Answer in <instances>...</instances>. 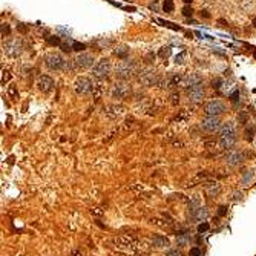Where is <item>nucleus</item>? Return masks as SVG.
I'll list each match as a JSON object with an SVG mask.
<instances>
[{"label": "nucleus", "instance_id": "obj_45", "mask_svg": "<svg viewBox=\"0 0 256 256\" xmlns=\"http://www.w3.org/2000/svg\"><path fill=\"white\" fill-rule=\"evenodd\" d=\"M92 212H94V213H97V215H101V213H103V210H98V209H94Z\"/></svg>", "mask_w": 256, "mask_h": 256}, {"label": "nucleus", "instance_id": "obj_24", "mask_svg": "<svg viewBox=\"0 0 256 256\" xmlns=\"http://www.w3.org/2000/svg\"><path fill=\"white\" fill-rule=\"evenodd\" d=\"M170 54H172V48H170V46H164V48H161V49H160V52H158V55H160L161 58H167Z\"/></svg>", "mask_w": 256, "mask_h": 256}, {"label": "nucleus", "instance_id": "obj_6", "mask_svg": "<svg viewBox=\"0 0 256 256\" xmlns=\"http://www.w3.org/2000/svg\"><path fill=\"white\" fill-rule=\"evenodd\" d=\"M204 112L206 115H213V117H219L221 114L225 112V104L221 100H210L206 103L204 106Z\"/></svg>", "mask_w": 256, "mask_h": 256}, {"label": "nucleus", "instance_id": "obj_5", "mask_svg": "<svg viewBox=\"0 0 256 256\" xmlns=\"http://www.w3.org/2000/svg\"><path fill=\"white\" fill-rule=\"evenodd\" d=\"M109 74H111V61H109L107 58H101V60L97 61V63L94 65V68H92V75H94L95 78L103 80V78H107Z\"/></svg>", "mask_w": 256, "mask_h": 256}, {"label": "nucleus", "instance_id": "obj_19", "mask_svg": "<svg viewBox=\"0 0 256 256\" xmlns=\"http://www.w3.org/2000/svg\"><path fill=\"white\" fill-rule=\"evenodd\" d=\"M169 239L166 238V236H160V235H155V236H152V246L153 247H160V249H163V247H169Z\"/></svg>", "mask_w": 256, "mask_h": 256}, {"label": "nucleus", "instance_id": "obj_42", "mask_svg": "<svg viewBox=\"0 0 256 256\" xmlns=\"http://www.w3.org/2000/svg\"><path fill=\"white\" fill-rule=\"evenodd\" d=\"M213 51H215V52H218V54H219V55H222V57H225V51H222V49H221V48H215Z\"/></svg>", "mask_w": 256, "mask_h": 256}, {"label": "nucleus", "instance_id": "obj_10", "mask_svg": "<svg viewBox=\"0 0 256 256\" xmlns=\"http://www.w3.org/2000/svg\"><path fill=\"white\" fill-rule=\"evenodd\" d=\"M201 128L207 132H216L221 129V118L219 117H213V115H207L203 121H201Z\"/></svg>", "mask_w": 256, "mask_h": 256}, {"label": "nucleus", "instance_id": "obj_30", "mask_svg": "<svg viewBox=\"0 0 256 256\" xmlns=\"http://www.w3.org/2000/svg\"><path fill=\"white\" fill-rule=\"evenodd\" d=\"M186 55H187V52H186V51H183L181 54H178V55L175 57V63H176V65H178V63H184Z\"/></svg>", "mask_w": 256, "mask_h": 256}, {"label": "nucleus", "instance_id": "obj_33", "mask_svg": "<svg viewBox=\"0 0 256 256\" xmlns=\"http://www.w3.org/2000/svg\"><path fill=\"white\" fill-rule=\"evenodd\" d=\"M167 256H183V255H181V252L178 249H170V250H167Z\"/></svg>", "mask_w": 256, "mask_h": 256}, {"label": "nucleus", "instance_id": "obj_47", "mask_svg": "<svg viewBox=\"0 0 256 256\" xmlns=\"http://www.w3.org/2000/svg\"><path fill=\"white\" fill-rule=\"evenodd\" d=\"M183 2H184V3H186V5H190V3H192V2H193V0H183Z\"/></svg>", "mask_w": 256, "mask_h": 256}, {"label": "nucleus", "instance_id": "obj_37", "mask_svg": "<svg viewBox=\"0 0 256 256\" xmlns=\"http://www.w3.org/2000/svg\"><path fill=\"white\" fill-rule=\"evenodd\" d=\"M229 98H230V100H232V101H233V103H236V101H238V100H239V90H236V92H233V94H232V95H230V97H229Z\"/></svg>", "mask_w": 256, "mask_h": 256}, {"label": "nucleus", "instance_id": "obj_15", "mask_svg": "<svg viewBox=\"0 0 256 256\" xmlns=\"http://www.w3.org/2000/svg\"><path fill=\"white\" fill-rule=\"evenodd\" d=\"M130 92V87L126 83H117V85L112 87V97L114 98H118V100H123L126 98Z\"/></svg>", "mask_w": 256, "mask_h": 256}, {"label": "nucleus", "instance_id": "obj_28", "mask_svg": "<svg viewBox=\"0 0 256 256\" xmlns=\"http://www.w3.org/2000/svg\"><path fill=\"white\" fill-rule=\"evenodd\" d=\"M46 40H48V43H51V44H54V46H60V44H61L60 37H55V36H49V37H46Z\"/></svg>", "mask_w": 256, "mask_h": 256}, {"label": "nucleus", "instance_id": "obj_31", "mask_svg": "<svg viewBox=\"0 0 256 256\" xmlns=\"http://www.w3.org/2000/svg\"><path fill=\"white\" fill-rule=\"evenodd\" d=\"M209 229H210L209 222H203V224H199V225H198V233H206Z\"/></svg>", "mask_w": 256, "mask_h": 256}, {"label": "nucleus", "instance_id": "obj_4", "mask_svg": "<svg viewBox=\"0 0 256 256\" xmlns=\"http://www.w3.org/2000/svg\"><path fill=\"white\" fill-rule=\"evenodd\" d=\"M44 65L51 71H61V69L68 68V61L57 52H51V54L44 55Z\"/></svg>", "mask_w": 256, "mask_h": 256}, {"label": "nucleus", "instance_id": "obj_9", "mask_svg": "<svg viewBox=\"0 0 256 256\" xmlns=\"http://www.w3.org/2000/svg\"><path fill=\"white\" fill-rule=\"evenodd\" d=\"M74 87H75V92H77V94L86 95V94L92 92L94 83H92V80L87 78V77H78V78L75 80V83H74Z\"/></svg>", "mask_w": 256, "mask_h": 256}, {"label": "nucleus", "instance_id": "obj_36", "mask_svg": "<svg viewBox=\"0 0 256 256\" xmlns=\"http://www.w3.org/2000/svg\"><path fill=\"white\" fill-rule=\"evenodd\" d=\"M60 48H61L63 52H71V51H72V46H69V44H66V43H61Z\"/></svg>", "mask_w": 256, "mask_h": 256}, {"label": "nucleus", "instance_id": "obj_48", "mask_svg": "<svg viewBox=\"0 0 256 256\" xmlns=\"http://www.w3.org/2000/svg\"><path fill=\"white\" fill-rule=\"evenodd\" d=\"M74 256H82V253H78V252H74Z\"/></svg>", "mask_w": 256, "mask_h": 256}, {"label": "nucleus", "instance_id": "obj_3", "mask_svg": "<svg viewBox=\"0 0 256 256\" xmlns=\"http://www.w3.org/2000/svg\"><path fill=\"white\" fill-rule=\"evenodd\" d=\"M136 71H138L136 63H135L133 60H128V58L123 60V61H120V63L117 65V69H115L117 77H118L120 80H123V82L133 78L135 74H136Z\"/></svg>", "mask_w": 256, "mask_h": 256}, {"label": "nucleus", "instance_id": "obj_14", "mask_svg": "<svg viewBox=\"0 0 256 256\" xmlns=\"http://www.w3.org/2000/svg\"><path fill=\"white\" fill-rule=\"evenodd\" d=\"M203 83V78L198 75V74H186L181 77V82H179V86L184 87V89H190L192 86H196Z\"/></svg>", "mask_w": 256, "mask_h": 256}, {"label": "nucleus", "instance_id": "obj_26", "mask_svg": "<svg viewBox=\"0 0 256 256\" xmlns=\"http://www.w3.org/2000/svg\"><path fill=\"white\" fill-rule=\"evenodd\" d=\"M255 138V128L253 126H249V128L246 129V140L247 141H252Z\"/></svg>", "mask_w": 256, "mask_h": 256}, {"label": "nucleus", "instance_id": "obj_38", "mask_svg": "<svg viewBox=\"0 0 256 256\" xmlns=\"http://www.w3.org/2000/svg\"><path fill=\"white\" fill-rule=\"evenodd\" d=\"M6 34H9V26H8L6 23H3V25H2V36L5 37Z\"/></svg>", "mask_w": 256, "mask_h": 256}, {"label": "nucleus", "instance_id": "obj_18", "mask_svg": "<svg viewBox=\"0 0 256 256\" xmlns=\"http://www.w3.org/2000/svg\"><path fill=\"white\" fill-rule=\"evenodd\" d=\"M166 218H167V215L164 213L163 215V218H150V222L153 224V225H157V227H160V229H172V221H166Z\"/></svg>", "mask_w": 256, "mask_h": 256}, {"label": "nucleus", "instance_id": "obj_7", "mask_svg": "<svg viewBox=\"0 0 256 256\" xmlns=\"http://www.w3.org/2000/svg\"><path fill=\"white\" fill-rule=\"evenodd\" d=\"M187 97H189V101L190 103H201L206 97V90H204V86L203 83L196 86H192L190 89H187Z\"/></svg>", "mask_w": 256, "mask_h": 256}, {"label": "nucleus", "instance_id": "obj_1", "mask_svg": "<svg viewBox=\"0 0 256 256\" xmlns=\"http://www.w3.org/2000/svg\"><path fill=\"white\" fill-rule=\"evenodd\" d=\"M114 244L118 250H123L126 253L130 255H136V256H146L150 252V247L146 241L143 239H138L132 235H121L118 238L114 239Z\"/></svg>", "mask_w": 256, "mask_h": 256}, {"label": "nucleus", "instance_id": "obj_25", "mask_svg": "<svg viewBox=\"0 0 256 256\" xmlns=\"http://www.w3.org/2000/svg\"><path fill=\"white\" fill-rule=\"evenodd\" d=\"M163 9H164V12H172V11L175 9L173 0H164V3H163Z\"/></svg>", "mask_w": 256, "mask_h": 256}, {"label": "nucleus", "instance_id": "obj_29", "mask_svg": "<svg viewBox=\"0 0 256 256\" xmlns=\"http://www.w3.org/2000/svg\"><path fill=\"white\" fill-rule=\"evenodd\" d=\"M158 22H160V23H163V26H167V28L175 29V31H181V29H183L181 26H175L173 23H170V22H164V20H161V19H158Z\"/></svg>", "mask_w": 256, "mask_h": 256}, {"label": "nucleus", "instance_id": "obj_43", "mask_svg": "<svg viewBox=\"0 0 256 256\" xmlns=\"http://www.w3.org/2000/svg\"><path fill=\"white\" fill-rule=\"evenodd\" d=\"M201 17H204V19H210V14H209V11H201Z\"/></svg>", "mask_w": 256, "mask_h": 256}, {"label": "nucleus", "instance_id": "obj_13", "mask_svg": "<svg viewBox=\"0 0 256 256\" xmlns=\"http://www.w3.org/2000/svg\"><path fill=\"white\" fill-rule=\"evenodd\" d=\"M244 161V153L238 149H230L225 155V163L229 166H238Z\"/></svg>", "mask_w": 256, "mask_h": 256}, {"label": "nucleus", "instance_id": "obj_22", "mask_svg": "<svg viewBox=\"0 0 256 256\" xmlns=\"http://www.w3.org/2000/svg\"><path fill=\"white\" fill-rule=\"evenodd\" d=\"M189 241H190V236L186 233V232H181V233H178L176 235V242H178V246H186V244H189Z\"/></svg>", "mask_w": 256, "mask_h": 256}, {"label": "nucleus", "instance_id": "obj_35", "mask_svg": "<svg viewBox=\"0 0 256 256\" xmlns=\"http://www.w3.org/2000/svg\"><path fill=\"white\" fill-rule=\"evenodd\" d=\"M190 256H201V250L198 249V247H193V249H190Z\"/></svg>", "mask_w": 256, "mask_h": 256}, {"label": "nucleus", "instance_id": "obj_20", "mask_svg": "<svg viewBox=\"0 0 256 256\" xmlns=\"http://www.w3.org/2000/svg\"><path fill=\"white\" fill-rule=\"evenodd\" d=\"M206 193L209 196H212V198L218 196L221 193V186L218 183H209V184H206Z\"/></svg>", "mask_w": 256, "mask_h": 256}, {"label": "nucleus", "instance_id": "obj_27", "mask_svg": "<svg viewBox=\"0 0 256 256\" xmlns=\"http://www.w3.org/2000/svg\"><path fill=\"white\" fill-rule=\"evenodd\" d=\"M86 49V44L85 43H80V42H72V51H77V52H82Z\"/></svg>", "mask_w": 256, "mask_h": 256}, {"label": "nucleus", "instance_id": "obj_21", "mask_svg": "<svg viewBox=\"0 0 256 256\" xmlns=\"http://www.w3.org/2000/svg\"><path fill=\"white\" fill-rule=\"evenodd\" d=\"M114 55H115L117 58H120V60H126L129 55V46H126V44L117 46V48L114 49Z\"/></svg>", "mask_w": 256, "mask_h": 256}, {"label": "nucleus", "instance_id": "obj_44", "mask_svg": "<svg viewBox=\"0 0 256 256\" xmlns=\"http://www.w3.org/2000/svg\"><path fill=\"white\" fill-rule=\"evenodd\" d=\"M9 94H11L12 97H17V92H15V87H14V86L9 87Z\"/></svg>", "mask_w": 256, "mask_h": 256}, {"label": "nucleus", "instance_id": "obj_39", "mask_svg": "<svg viewBox=\"0 0 256 256\" xmlns=\"http://www.w3.org/2000/svg\"><path fill=\"white\" fill-rule=\"evenodd\" d=\"M225 213H227V207H225V206H221L219 210H218V215H219V216H224Z\"/></svg>", "mask_w": 256, "mask_h": 256}, {"label": "nucleus", "instance_id": "obj_12", "mask_svg": "<svg viewBox=\"0 0 256 256\" xmlns=\"http://www.w3.org/2000/svg\"><path fill=\"white\" fill-rule=\"evenodd\" d=\"M140 82L144 86H157L160 83V77L155 71H144L140 74Z\"/></svg>", "mask_w": 256, "mask_h": 256}, {"label": "nucleus", "instance_id": "obj_23", "mask_svg": "<svg viewBox=\"0 0 256 256\" xmlns=\"http://www.w3.org/2000/svg\"><path fill=\"white\" fill-rule=\"evenodd\" d=\"M193 218L195 219H206L207 218V209L206 207H199L193 212Z\"/></svg>", "mask_w": 256, "mask_h": 256}, {"label": "nucleus", "instance_id": "obj_11", "mask_svg": "<svg viewBox=\"0 0 256 256\" xmlns=\"http://www.w3.org/2000/svg\"><path fill=\"white\" fill-rule=\"evenodd\" d=\"M5 52L11 57H19L22 52H23V44L19 39H14V40H9V42L5 44Z\"/></svg>", "mask_w": 256, "mask_h": 256}, {"label": "nucleus", "instance_id": "obj_2", "mask_svg": "<svg viewBox=\"0 0 256 256\" xmlns=\"http://www.w3.org/2000/svg\"><path fill=\"white\" fill-rule=\"evenodd\" d=\"M236 143V128L233 121H227L221 128V135H219V147L224 150H230Z\"/></svg>", "mask_w": 256, "mask_h": 256}, {"label": "nucleus", "instance_id": "obj_40", "mask_svg": "<svg viewBox=\"0 0 256 256\" xmlns=\"http://www.w3.org/2000/svg\"><path fill=\"white\" fill-rule=\"evenodd\" d=\"M176 103H179V95L173 94V95H172V104H176Z\"/></svg>", "mask_w": 256, "mask_h": 256}, {"label": "nucleus", "instance_id": "obj_34", "mask_svg": "<svg viewBox=\"0 0 256 256\" xmlns=\"http://www.w3.org/2000/svg\"><path fill=\"white\" fill-rule=\"evenodd\" d=\"M153 58H155V54H153V52H147V55H146L144 61H146V63H152V61H153Z\"/></svg>", "mask_w": 256, "mask_h": 256}, {"label": "nucleus", "instance_id": "obj_46", "mask_svg": "<svg viewBox=\"0 0 256 256\" xmlns=\"http://www.w3.org/2000/svg\"><path fill=\"white\" fill-rule=\"evenodd\" d=\"M252 25H253V28L256 29V15L253 17V20H252Z\"/></svg>", "mask_w": 256, "mask_h": 256}, {"label": "nucleus", "instance_id": "obj_32", "mask_svg": "<svg viewBox=\"0 0 256 256\" xmlns=\"http://www.w3.org/2000/svg\"><path fill=\"white\" fill-rule=\"evenodd\" d=\"M192 14H193V9H192V6H184L183 8V15H186V17H192Z\"/></svg>", "mask_w": 256, "mask_h": 256}, {"label": "nucleus", "instance_id": "obj_8", "mask_svg": "<svg viewBox=\"0 0 256 256\" xmlns=\"http://www.w3.org/2000/svg\"><path fill=\"white\" fill-rule=\"evenodd\" d=\"M72 65H74V68H77V69L90 68V66L94 65V55H92V54H87V52H82V54H78V55L72 60Z\"/></svg>", "mask_w": 256, "mask_h": 256}, {"label": "nucleus", "instance_id": "obj_16", "mask_svg": "<svg viewBox=\"0 0 256 256\" xmlns=\"http://www.w3.org/2000/svg\"><path fill=\"white\" fill-rule=\"evenodd\" d=\"M39 89L44 92V94H48V92H51L52 90V87H54V80L51 78V77H48V75H42L40 78H39Z\"/></svg>", "mask_w": 256, "mask_h": 256}, {"label": "nucleus", "instance_id": "obj_17", "mask_svg": "<svg viewBox=\"0 0 256 256\" xmlns=\"http://www.w3.org/2000/svg\"><path fill=\"white\" fill-rule=\"evenodd\" d=\"M222 95H225V97H230L233 92H236L238 89H236V86L233 85L232 82H227V80H222V83L219 86V89H218Z\"/></svg>", "mask_w": 256, "mask_h": 256}, {"label": "nucleus", "instance_id": "obj_41", "mask_svg": "<svg viewBox=\"0 0 256 256\" xmlns=\"http://www.w3.org/2000/svg\"><path fill=\"white\" fill-rule=\"evenodd\" d=\"M17 29H19V31H22V32H26V26H25V23L17 25Z\"/></svg>", "mask_w": 256, "mask_h": 256}]
</instances>
